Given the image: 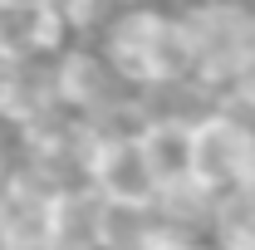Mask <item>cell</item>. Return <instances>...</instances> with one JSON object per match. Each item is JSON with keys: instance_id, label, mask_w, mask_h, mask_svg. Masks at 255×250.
I'll return each instance as SVG.
<instances>
[{"instance_id": "1", "label": "cell", "mask_w": 255, "mask_h": 250, "mask_svg": "<svg viewBox=\"0 0 255 250\" xmlns=\"http://www.w3.org/2000/svg\"><path fill=\"white\" fill-rule=\"evenodd\" d=\"M182 39L191 49V74L206 89H236L255 69V10L211 0L182 15Z\"/></svg>"}, {"instance_id": "2", "label": "cell", "mask_w": 255, "mask_h": 250, "mask_svg": "<svg viewBox=\"0 0 255 250\" xmlns=\"http://www.w3.org/2000/svg\"><path fill=\"white\" fill-rule=\"evenodd\" d=\"M108 64L132 84H177L191 74V49L182 39V20H167L157 10H132L113 25Z\"/></svg>"}, {"instance_id": "3", "label": "cell", "mask_w": 255, "mask_h": 250, "mask_svg": "<svg viewBox=\"0 0 255 250\" xmlns=\"http://www.w3.org/2000/svg\"><path fill=\"white\" fill-rule=\"evenodd\" d=\"M191 182H201L211 196L255 187V123L226 103L191 118Z\"/></svg>"}, {"instance_id": "4", "label": "cell", "mask_w": 255, "mask_h": 250, "mask_svg": "<svg viewBox=\"0 0 255 250\" xmlns=\"http://www.w3.org/2000/svg\"><path fill=\"white\" fill-rule=\"evenodd\" d=\"M84 177L108 201H157V172L142 152V137H94L84 127Z\"/></svg>"}, {"instance_id": "5", "label": "cell", "mask_w": 255, "mask_h": 250, "mask_svg": "<svg viewBox=\"0 0 255 250\" xmlns=\"http://www.w3.org/2000/svg\"><path fill=\"white\" fill-rule=\"evenodd\" d=\"M49 201L39 172H20L0 187V250H54L49 246Z\"/></svg>"}, {"instance_id": "6", "label": "cell", "mask_w": 255, "mask_h": 250, "mask_svg": "<svg viewBox=\"0 0 255 250\" xmlns=\"http://www.w3.org/2000/svg\"><path fill=\"white\" fill-rule=\"evenodd\" d=\"M59 98H54V69H34L25 54L15 59H0V118L10 123H34L39 113H49Z\"/></svg>"}, {"instance_id": "7", "label": "cell", "mask_w": 255, "mask_h": 250, "mask_svg": "<svg viewBox=\"0 0 255 250\" xmlns=\"http://www.w3.org/2000/svg\"><path fill=\"white\" fill-rule=\"evenodd\" d=\"M108 89H113V69L94 54H84V49H74L54 64V98L79 108V113H98L103 103H113Z\"/></svg>"}, {"instance_id": "8", "label": "cell", "mask_w": 255, "mask_h": 250, "mask_svg": "<svg viewBox=\"0 0 255 250\" xmlns=\"http://www.w3.org/2000/svg\"><path fill=\"white\" fill-rule=\"evenodd\" d=\"M137 137H142V152L157 172V187L191 177V118H177V113L147 118V127Z\"/></svg>"}, {"instance_id": "9", "label": "cell", "mask_w": 255, "mask_h": 250, "mask_svg": "<svg viewBox=\"0 0 255 250\" xmlns=\"http://www.w3.org/2000/svg\"><path fill=\"white\" fill-rule=\"evenodd\" d=\"M98 206H103V196L94 187H54V201H49V246L54 250L94 246Z\"/></svg>"}, {"instance_id": "10", "label": "cell", "mask_w": 255, "mask_h": 250, "mask_svg": "<svg viewBox=\"0 0 255 250\" xmlns=\"http://www.w3.org/2000/svg\"><path fill=\"white\" fill-rule=\"evenodd\" d=\"M157 211L137 206V201H108L98 206V231H94V250H142L157 236Z\"/></svg>"}, {"instance_id": "11", "label": "cell", "mask_w": 255, "mask_h": 250, "mask_svg": "<svg viewBox=\"0 0 255 250\" xmlns=\"http://www.w3.org/2000/svg\"><path fill=\"white\" fill-rule=\"evenodd\" d=\"M142 250H206L196 236H187V231H167V226H157V236L147 241Z\"/></svg>"}, {"instance_id": "12", "label": "cell", "mask_w": 255, "mask_h": 250, "mask_svg": "<svg viewBox=\"0 0 255 250\" xmlns=\"http://www.w3.org/2000/svg\"><path fill=\"white\" fill-rule=\"evenodd\" d=\"M206 250H221V246H206Z\"/></svg>"}]
</instances>
